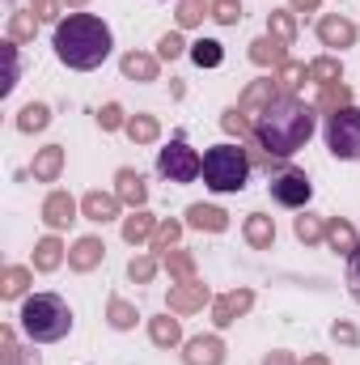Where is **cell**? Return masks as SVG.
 Returning a JSON list of instances; mask_svg holds the SVG:
<instances>
[{
  "instance_id": "obj_23",
  "label": "cell",
  "mask_w": 360,
  "mask_h": 365,
  "mask_svg": "<svg viewBox=\"0 0 360 365\" xmlns=\"http://www.w3.org/2000/svg\"><path fill=\"white\" fill-rule=\"evenodd\" d=\"M149 340H153V349H182L186 344V336H182V319L174 310H166V314H153L149 319Z\"/></svg>"
},
{
  "instance_id": "obj_8",
  "label": "cell",
  "mask_w": 360,
  "mask_h": 365,
  "mask_svg": "<svg viewBox=\"0 0 360 365\" xmlns=\"http://www.w3.org/2000/svg\"><path fill=\"white\" fill-rule=\"evenodd\" d=\"M38 217H43V225L51 234H64V230H73L81 221V200L73 191H64V187H51L47 200H43V208H38Z\"/></svg>"
},
{
  "instance_id": "obj_32",
  "label": "cell",
  "mask_w": 360,
  "mask_h": 365,
  "mask_svg": "<svg viewBox=\"0 0 360 365\" xmlns=\"http://www.w3.org/2000/svg\"><path fill=\"white\" fill-rule=\"evenodd\" d=\"M106 323H110L115 331H132V327L140 323L136 302H127L123 293H110V297H106Z\"/></svg>"
},
{
  "instance_id": "obj_12",
  "label": "cell",
  "mask_w": 360,
  "mask_h": 365,
  "mask_svg": "<svg viewBox=\"0 0 360 365\" xmlns=\"http://www.w3.org/2000/svg\"><path fill=\"white\" fill-rule=\"evenodd\" d=\"M81 217L93 221V225H110V221H123V200L115 195V191H102V187H93L81 195Z\"/></svg>"
},
{
  "instance_id": "obj_42",
  "label": "cell",
  "mask_w": 360,
  "mask_h": 365,
  "mask_svg": "<svg viewBox=\"0 0 360 365\" xmlns=\"http://www.w3.org/2000/svg\"><path fill=\"white\" fill-rule=\"evenodd\" d=\"M186 51H191V43L182 38V30H166V34L157 38V60H162V64H174Z\"/></svg>"
},
{
  "instance_id": "obj_13",
  "label": "cell",
  "mask_w": 360,
  "mask_h": 365,
  "mask_svg": "<svg viewBox=\"0 0 360 365\" xmlns=\"http://www.w3.org/2000/svg\"><path fill=\"white\" fill-rule=\"evenodd\" d=\"M106 264V242L97 234H81L73 247H68V272L85 276V272H97Z\"/></svg>"
},
{
  "instance_id": "obj_7",
  "label": "cell",
  "mask_w": 360,
  "mask_h": 365,
  "mask_svg": "<svg viewBox=\"0 0 360 365\" xmlns=\"http://www.w3.org/2000/svg\"><path fill=\"white\" fill-rule=\"evenodd\" d=\"M268 191L271 200L280 204V208H309V195H314V182L305 170H297V166H284V170H275L268 175Z\"/></svg>"
},
{
  "instance_id": "obj_39",
  "label": "cell",
  "mask_w": 360,
  "mask_h": 365,
  "mask_svg": "<svg viewBox=\"0 0 360 365\" xmlns=\"http://www.w3.org/2000/svg\"><path fill=\"white\" fill-rule=\"evenodd\" d=\"M297 30H301V26H297V13H292V9H271L268 13V34L271 38H280V43L292 47V43H297Z\"/></svg>"
},
{
  "instance_id": "obj_35",
  "label": "cell",
  "mask_w": 360,
  "mask_h": 365,
  "mask_svg": "<svg viewBox=\"0 0 360 365\" xmlns=\"http://www.w3.org/2000/svg\"><path fill=\"white\" fill-rule=\"evenodd\" d=\"M344 106H352V86H348V81L322 86L318 98H314V110H318V115H335V110H344Z\"/></svg>"
},
{
  "instance_id": "obj_15",
  "label": "cell",
  "mask_w": 360,
  "mask_h": 365,
  "mask_svg": "<svg viewBox=\"0 0 360 365\" xmlns=\"http://www.w3.org/2000/svg\"><path fill=\"white\" fill-rule=\"evenodd\" d=\"M225 340L221 331H208V336H191L182 344V365H225Z\"/></svg>"
},
{
  "instance_id": "obj_40",
  "label": "cell",
  "mask_w": 360,
  "mask_h": 365,
  "mask_svg": "<svg viewBox=\"0 0 360 365\" xmlns=\"http://www.w3.org/2000/svg\"><path fill=\"white\" fill-rule=\"evenodd\" d=\"M157 272H162V255H153V251H140V255L127 259V280L132 284H149Z\"/></svg>"
},
{
  "instance_id": "obj_9",
  "label": "cell",
  "mask_w": 360,
  "mask_h": 365,
  "mask_svg": "<svg viewBox=\"0 0 360 365\" xmlns=\"http://www.w3.org/2000/svg\"><path fill=\"white\" fill-rule=\"evenodd\" d=\"M314 34H318V43H322V47H331L335 56H344L348 47H356V38H360L356 21H352V17H344V13H318Z\"/></svg>"
},
{
  "instance_id": "obj_47",
  "label": "cell",
  "mask_w": 360,
  "mask_h": 365,
  "mask_svg": "<svg viewBox=\"0 0 360 365\" xmlns=\"http://www.w3.org/2000/svg\"><path fill=\"white\" fill-rule=\"evenodd\" d=\"M212 21L216 26H238L242 21V0H212Z\"/></svg>"
},
{
  "instance_id": "obj_19",
  "label": "cell",
  "mask_w": 360,
  "mask_h": 365,
  "mask_svg": "<svg viewBox=\"0 0 360 365\" xmlns=\"http://www.w3.org/2000/svg\"><path fill=\"white\" fill-rule=\"evenodd\" d=\"M157 221L162 217H153L149 208H127V217L119 221V234H123L127 247H149L153 234H157Z\"/></svg>"
},
{
  "instance_id": "obj_36",
  "label": "cell",
  "mask_w": 360,
  "mask_h": 365,
  "mask_svg": "<svg viewBox=\"0 0 360 365\" xmlns=\"http://www.w3.org/2000/svg\"><path fill=\"white\" fill-rule=\"evenodd\" d=\"M271 77H275L280 93H301L305 81H309V64H305V60H288V64H280Z\"/></svg>"
},
{
  "instance_id": "obj_29",
  "label": "cell",
  "mask_w": 360,
  "mask_h": 365,
  "mask_svg": "<svg viewBox=\"0 0 360 365\" xmlns=\"http://www.w3.org/2000/svg\"><path fill=\"white\" fill-rule=\"evenodd\" d=\"M292 238H297L301 247H318V242H327V217L301 208V212L292 217Z\"/></svg>"
},
{
  "instance_id": "obj_48",
  "label": "cell",
  "mask_w": 360,
  "mask_h": 365,
  "mask_svg": "<svg viewBox=\"0 0 360 365\" xmlns=\"http://www.w3.org/2000/svg\"><path fill=\"white\" fill-rule=\"evenodd\" d=\"M30 13H34L38 21H60L68 9H64V0H30Z\"/></svg>"
},
{
  "instance_id": "obj_43",
  "label": "cell",
  "mask_w": 360,
  "mask_h": 365,
  "mask_svg": "<svg viewBox=\"0 0 360 365\" xmlns=\"http://www.w3.org/2000/svg\"><path fill=\"white\" fill-rule=\"evenodd\" d=\"M0 56H4V81H0V98H9V93H13V86H17V77H21V64H17V43H9V38H4Z\"/></svg>"
},
{
  "instance_id": "obj_2",
  "label": "cell",
  "mask_w": 360,
  "mask_h": 365,
  "mask_svg": "<svg viewBox=\"0 0 360 365\" xmlns=\"http://www.w3.org/2000/svg\"><path fill=\"white\" fill-rule=\"evenodd\" d=\"M51 47L55 60L73 73H93L110 60L115 51V34L97 13H64L51 30Z\"/></svg>"
},
{
  "instance_id": "obj_4",
  "label": "cell",
  "mask_w": 360,
  "mask_h": 365,
  "mask_svg": "<svg viewBox=\"0 0 360 365\" xmlns=\"http://www.w3.org/2000/svg\"><path fill=\"white\" fill-rule=\"evenodd\" d=\"M255 175V162H250V149L242 140H221L203 153V187L212 195H238L246 191V182Z\"/></svg>"
},
{
  "instance_id": "obj_52",
  "label": "cell",
  "mask_w": 360,
  "mask_h": 365,
  "mask_svg": "<svg viewBox=\"0 0 360 365\" xmlns=\"http://www.w3.org/2000/svg\"><path fill=\"white\" fill-rule=\"evenodd\" d=\"M297 365H331V357H327V353H305Z\"/></svg>"
},
{
  "instance_id": "obj_16",
  "label": "cell",
  "mask_w": 360,
  "mask_h": 365,
  "mask_svg": "<svg viewBox=\"0 0 360 365\" xmlns=\"http://www.w3.org/2000/svg\"><path fill=\"white\" fill-rule=\"evenodd\" d=\"M119 73H123V81H136V86H149V81H157L162 77V60H157V51H123L119 56Z\"/></svg>"
},
{
  "instance_id": "obj_24",
  "label": "cell",
  "mask_w": 360,
  "mask_h": 365,
  "mask_svg": "<svg viewBox=\"0 0 360 365\" xmlns=\"http://www.w3.org/2000/svg\"><path fill=\"white\" fill-rule=\"evenodd\" d=\"M123 136H127L136 149H149V145H157V140H162V119H157L153 110H136V115H127Z\"/></svg>"
},
{
  "instance_id": "obj_10",
  "label": "cell",
  "mask_w": 360,
  "mask_h": 365,
  "mask_svg": "<svg viewBox=\"0 0 360 365\" xmlns=\"http://www.w3.org/2000/svg\"><path fill=\"white\" fill-rule=\"evenodd\" d=\"M250 310H255V289H250V284H238V289L212 297V327L225 331V327H233L238 319H246Z\"/></svg>"
},
{
  "instance_id": "obj_6",
  "label": "cell",
  "mask_w": 360,
  "mask_h": 365,
  "mask_svg": "<svg viewBox=\"0 0 360 365\" xmlns=\"http://www.w3.org/2000/svg\"><path fill=\"white\" fill-rule=\"evenodd\" d=\"M157 175L166 182H174V187H186V182H195L203 175V158L186 145V136H174L166 149H157Z\"/></svg>"
},
{
  "instance_id": "obj_41",
  "label": "cell",
  "mask_w": 360,
  "mask_h": 365,
  "mask_svg": "<svg viewBox=\"0 0 360 365\" xmlns=\"http://www.w3.org/2000/svg\"><path fill=\"white\" fill-rule=\"evenodd\" d=\"M186 56H191L199 68H221V64H225V47H221L216 38H195Z\"/></svg>"
},
{
  "instance_id": "obj_1",
  "label": "cell",
  "mask_w": 360,
  "mask_h": 365,
  "mask_svg": "<svg viewBox=\"0 0 360 365\" xmlns=\"http://www.w3.org/2000/svg\"><path fill=\"white\" fill-rule=\"evenodd\" d=\"M314 132H318V110H314V102H305L301 93H280L268 110L255 119L250 140H246L255 170H268V175L284 170V166L309 145Z\"/></svg>"
},
{
  "instance_id": "obj_14",
  "label": "cell",
  "mask_w": 360,
  "mask_h": 365,
  "mask_svg": "<svg viewBox=\"0 0 360 365\" xmlns=\"http://www.w3.org/2000/svg\"><path fill=\"white\" fill-rule=\"evenodd\" d=\"M275 98H280V86H275V77H255V81H250L246 90L238 93V110H242V115H246V119L255 123V119H259V115L268 110Z\"/></svg>"
},
{
  "instance_id": "obj_21",
  "label": "cell",
  "mask_w": 360,
  "mask_h": 365,
  "mask_svg": "<svg viewBox=\"0 0 360 365\" xmlns=\"http://www.w3.org/2000/svg\"><path fill=\"white\" fill-rule=\"evenodd\" d=\"M182 221H186V230H199V234H225L229 230V212L221 204H186Z\"/></svg>"
},
{
  "instance_id": "obj_11",
  "label": "cell",
  "mask_w": 360,
  "mask_h": 365,
  "mask_svg": "<svg viewBox=\"0 0 360 365\" xmlns=\"http://www.w3.org/2000/svg\"><path fill=\"white\" fill-rule=\"evenodd\" d=\"M203 306H212V289L199 276L182 280V284H170V293H166V310H174V314H199Z\"/></svg>"
},
{
  "instance_id": "obj_26",
  "label": "cell",
  "mask_w": 360,
  "mask_h": 365,
  "mask_svg": "<svg viewBox=\"0 0 360 365\" xmlns=\"http://www.w3.org/2000/svg\"><path fill=\"white\" fill-rule=\"evenodd\" d=\"M327 251H335V255H352L360 247V234H356V225L348 221V217H327V242H322Z\"/></svg>"
},
{
  "instance_id": "obj_20",
  "label": "cell",
  "mask_w": 360,
  "mask_h": 365,
  "mask_svg": "<svg viewBox=\"0 0 360 365\" xmlns=\"http://www.w3.org/2000/svg\"><path fill=\"white\" fill-rule=\"evenodd\" d=\"M110 191L123 200V208H144L149 204V179L140 170H132V166H119L115 170V187Z\"/></svg>"
},
{
  "instance_id": "obj_49",
  "label": "cell",
  "mask_w": 360,
  "mask_h": 365,
  "mask_svg": "<svg viewBox=\"0 0 360 365\" xmlns=\"http://www.w3.org/2000/svg\"><path fill=\"white\" fill-rule=\"evenodd\" d=\"M348 293L360 302V247L348 255Z\"/></svg>"
},
{
  "instance_id": "obj_3",
  "label": "cell",
  "mask_w": 360,
  "mask_h": 365,
  "mask_svg": "<svg viewBox=\"0 0 360 365\" xmlns=\"http://www.w3.org/2000/svg\"><path fill=\"white\" fill-rule=\"evenodd\" d=\"M17 327L30 344H60L73 331V306L60 293H30L17 310Z\"/></svg>"
},
{
  "instance_id": "obj_28",
  "label": "cell",
  "mask_w": 360,
  "mask_h": 365,
  "mask_svg": "<svg viewBox=\"0 0 360 365\" xmlns=\"http://www.w3.org/2000/svg\"><path fill=\"white\" fill-rule=\"evenodd\" d=\"M0 365H43V357L34 353V344H17L13 323L0 327Z\"/></svg>"
},
{
  "instance_id": "obj_5",
  "label": "cell",
  "mask_w": 360,
  "mask_h": 365,
  "mask_svg": "<svg viewBox=\"0 0 360 365\" xmlns=\"http://www.w3.org/2000/svg\"><path fill=\"white\" fill-rule=\"evenodd\" d=\"M322 140L335 162H360V106L322 115Z\"/></svg>"
},
{
  "instance_id": "obj_25",
  "label": "cell",
  "mask_w": 360,
  "mask_h": 365,
  "mask_svg": "<svg viewBox=\"0 0 360 365\" xmlns=\"http://www.w3.org/2000/svg\"><path fill=\"white\" fill-rule=\"evenodd\" d=\"M30 289H34V268H26V264H4V272H0V297H4V302H26Z\"/></svg>"
},
{
  "instance_id": "obj_37",
  "label": "cell",
  "mask_w": 360,
  "mask_h": 365,
  "mask_svg": "<svg viewBox=\"0 0 360 365\" xmlns=\"http://www.w3.org/2000/svg\"><path fill=\"white\" fill-rule=\"evenodd\" d=\"M182 230H186V221H179V217H162V221H157V234H153V242H149V251H153V255L174 251L179 238H182Z\"/></svg>"
},
{
  "instance_id": "obj_33",
  "label": "cell",
  "mask_w": 360,
  "mask_h": 365,
  "mask_svg": "<svg viewBox=\"0 0 360 365\" xmlns=\"http://www.w3.org/2000/svg\"><path fill=\"white\" fill-rule=\"evenodd\" d=\"M38 26H43V21H38L30 9H13V13H9V26H4V38L17 43V47H21V43H34Z\"/></svg>"
},
{
  "instance_id": "obj_17",
  "label": "cell",
  "mask_w": 360,
  "mask_h": 365,
  "mask_svg": "<svg viewBox=\"0 0 360 365\" xmlns=\"http://www.w3.org/2000/svg\"><path fill=\"white\" fill-rule=\"evenodd\" d=\"M68 264V242L60 238V234H43L38 242H34V259H30V268L34 272H43V276H51V272H60Z\"/></svg>"
},
{
  "instance_id": "obj_18",
  "label": "cell",
  "mask_w": 360,
  "mask_h": 365,
  "mask_svg": "<svg viewBox=\"0 0 360 365\" xmlns=\"http://www.w3.org/2000/svg\"><path fill=\"white\" fill-rule=\"evenodd\" d=\"M64 166H68V149L64 145H43L30 158V179L34 182H60Z\"/></svg>"
},
{
  "instance_id": "obj_53",
  "label": "cell",
  "mask_w": 360,
  "mask_h": 365,
  "mask_svg": "<svg viewBox=\"0 0 360 365\" xmlns=\"http://www.w3.org/2000/svg\"><path fill=\"white\" fill-rule=\"evenodd\" d=\"M85 4H90V0H64V9H68V13H81Z\"/></svg>"
},
{
  "instance_id": "obj_34",
  "label": "cell",
  "mask_w": 360,
  "mask_h": 365,
  "mask_svg": "<svg viewBox=\"0 0 360 365\" xmlns=\"http://www.w3.org/2000/svg\"><path fill=\"white\" fill-rule=\"evenodd\" d=\"M309 81L322 90V86H335V81H344V60L335 56V51H327V56H314L309 60Z\"/></svg>"
},
{
  "instance_id": "obj_46",
  "label": "cell",
  "mask_w": 360,
  "mask_h": 365,
  "mask_svg": "<svg viewBox=\"0 0 360 365\" xmlns=\"http://www.w3.org/2000/svg\"><path fill=\"white\" fill-rule=\"evenodd\" d=\"M331 340H335L339 349H360V327L348 323V319H335V323H331Z\"/></svg>"
},
{
  "instance_id": "obj_45",
  "label": "cell",
  "mask_w": 360,
  "mask_h": 365,
  "mask_svg": "<svg viewBox=\"0 0 360 365\" xmlns=\"http://www.w3.org/2000/svg\"><path fill=\"white\" fill-rule=\"evenodd\" d=\"M93 119H97L102 132H123V128H127V110H123V102H106Z\"/></svg>"
},
{
  "instance_id": "obj_27",
  "label": "cell",
  "mask_w": 360,
  "mask_h": 365,
  "mask_svg": "<svg viewBox=\"0 0 360 365\" xmlns=\"http://www.w3.org/2000/svg\"><path fill=\"white\" fill-rule=\"evenodd\" d=\"M242 238H246L250 251H271V247H275V221H271L268 212H246Z\"/></svg>"
},
{
  "instance_id": "obj_51",
  "label": "cell",
  "mask_w": 360,
  "mask_h": 365,
  "mask_svg": "<svg viewBox=\"0 0 360 365\" xmlns=\"http://www.w3.org/2000/svg\"><path fill=\"white\" fill-rule=\"evenodd\" d=\"M263 365H297V357H292L288 349H275V353H268V357H263Z\"/></svg>"
},
{
  "instance_id": "obj_31",
  "label": "cell",
  "mask_w": 360,
  "mask_h": 365,
  "mask_svg": "<svg viewBox=\"0 0 360 365\" xmlns=\"http://www.w3.org/2000/svg\"><path fill=\"white\" fill-rule=\"evenodd\" d=\"M162 268L170 272V284H182V280H195V276H199L195 251H186V247H174V251H166V255H162Z\"/></svg>"
},
{
  "instance_id": "obj_38",
  "label": "cell",
  "mask_w": 360,
  "mask_h": 365,
  "mask_svg": "<svg viewBox=\"0 0 360 365\" xmlns=\"http://www.w3.org/2000/svg\"><path fill=\"white\" fill-rule=\"evenodd\" d=\"M174 26L179 30H195L203 26V17H212V0H174Z\"/></svg>"
},
{
  "instance_id": "obj_22",
  "label": "cell",
  "mask_w": 360,
  "mask_h": 365,
  "mask_svg": "<svg viewBox=\"0 0 360 365\" xmlns=\"http://www.w3.org/2000/svg\"><path fill=\"white\" fill-rule=\"evenodd\" d=\"M246 56H250V64H255V68H268V73H275L280 64H288V60H292V56H288V43H280V38H271V34L250 38Z\"/></svg>"
},
{
  "instance_id": "obj_44",
  "label": "cell",
  "mask_w": 360,
  "mask_h": 365,
  "mask_svg": "<svg viewBox=\"0 0 360 365\" xmlns=\"http://www.w3.org/2000/svg\"><path fill=\"white\" fill-rule=\"evenodd\" d=\"M221 128H225L229 136H238V140L246 145V140H250V128H255V123H250V119H246V115H242L238 106H225V110H221Z\"/></svg>"
},
{
  "instance_id": "obj_50",
  "label": "cell",
  "mask_w": 360,
  "mask_h": 365,
  "mask_svg": "<svg viewBox=\"0 0 360 365\" xmlns=\"http://www.w3.org/2000/svg\"><path fill=\"white\" fill-rule=\"evenodd\" d=\"M288 9H292L297 17H309V13H318V9H322V0H288Z\"/></svg>"
},
{
  "instance_id": "obj_30",
  "label": "cell",
  "mask_w": 360,
  "mask_h": 365,
  "mask_svg": "<svg viewBox=\"0 0 360 365\" xmlns=\"http://www.w3.org/2000/svg\"><path fill=\"white\" fill-rule=\"evenodd\" d=\"M13 128H17L21 136L47 132V128H51V106H47V102H26V106L13 115Z\"/></svg>"
}]
</instances>
